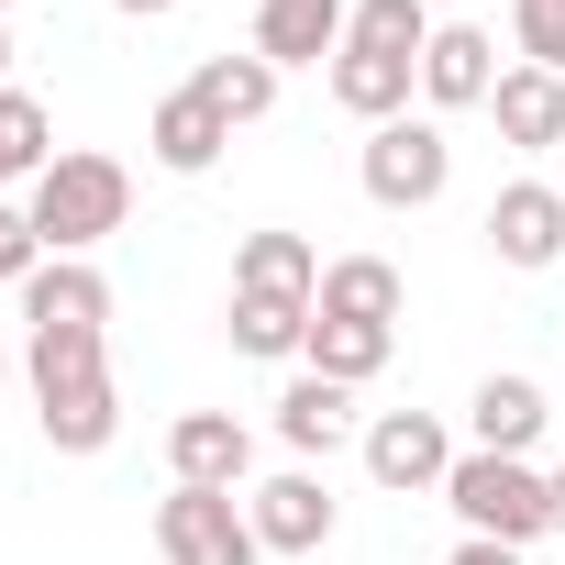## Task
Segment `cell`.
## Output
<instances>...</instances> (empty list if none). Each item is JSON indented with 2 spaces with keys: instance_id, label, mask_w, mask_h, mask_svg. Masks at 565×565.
<instances>
[{
  "instance_id": "12",
  "label": "cell",
  "mask_w": 565,
  "mask_h": 565,
  "mask_svg": "<svg viewBox=\"0 0 565 565\" xmlns=\"http://www.w3.org/2000/svg\"><path fill=\"white\" fill-rule=\"evenodd\" d=\"M488 122H499V145H521V156H565V78H554V67H499Z\"/></svg>"
},
{
  "instance_id": "24",
  "label": "cell",
  "mask_w": 565,
  "mask_h": 565,
  "mask_svg": "<svg viewBox=\"0 0 565 565\" xmlns=\"http://www.w3.org/2000/svg\"><path fill=\"white\" fill-rule=\"evenodd\" d=\"M344 45H366V56H411V67H422V45H433V12H422V0H355Z\"/></svg>"
},
{
  "instance_id": "13",
  "label": "cell",
  "mask_w": 565,
  "mask_h": 565,
  "mask_svg": "<svg viewBox=\"0 0 565 565\" xmlns=\"http://www.w3.org/2000/svg\"><path fill=\"white\" fill-rule=\"evenodd\" d=\"M233 300H322V255H311V233H244L233 244Z\"/></svg>"
},
{
  "instance_id": "33",
  "label": "cell",
  "mask_w": 565,
  "mask_h": 565,
  "mask_svg": "<svg viewBox=\"0 0 565 565\" xmlns=\"http://www.w3.org/2000/svg\"><path fill=\"white\" fill-rule=\"evenodd\" d=\"M0 355H12V344H0Z\"/></svg>"
},
{
  "instance_id": "28",
  "label": "cell",
  "mask_w": 565,
  "mask_h": 565,
  "mask_svg": "<svg viewBox=\"0 0 565 565\" xmlns=\"http://www.w3.org/2000/svg\"><path fill=\"white\" fill-rule=\"evenodd\" d=\"M444 565H521V543H477V532H466V543H455Z\"/></svg>"
},
{
  "instance_id": "32",
  "label": "cell",
  "mask_w": 565,
  "mask_h": 565,
  "mask_svg": "<svg viewBox=\"0 0 565 565\" xmlns=\"http://www.w3.org/2000/svg\"><path fill=\"white\" fill-rule=\"evenodd\" d=\"M0 23H12V0H0Z\"/></svg>"
},
{
  "instance_id": "27",
  "label": "cell",
  "mask_w": 565,
  "mask_h": 565,
  "mask_svg": "<svg viewBox=\"0 0 565 565\" xmlns=\"http://www.w3.org/2000/svg\"><path fill=\"white\" fill-rule=\"evenodd\" d=\"M34 266H45V233H34V211H23V200H0V289H23Z\"/></svg>"
},
{
  "instance_id": "2",
  "label": "cell",
  "mask_w": 565,
  "mask_h": 565,
  "mask_svg": "<svg viewBox=\"0 0 565 565\" xmlns=\"http://www.w3.org/2000/svg\"><path fill=\"white\" fill-rule=\"evenodd\" d=\"M444 510L477 532V543H532V532H554V477L532 466V455H455V477H444Z\"/></svg>"
},
{
  "instance_id": "15",
  "label": "cell",
  "mask_w": 565,
  "mask_h": 565,
  "mask_svg": "<svg viewBox=\"0 0 565 565\" xmlns=\"http://www.w3.org/2000/svg\"><path fill=\"white\" fill-rule=\"evenodd\" d=\"M543 422H554V399L532 377H477V399H466V444L477 455H532Z\"/></svg>"
},
{
  "instance_id": "6",
  "label": "cell",
  "mask_w": 565,
  "mask_h": 565,
  "mask_svg": "<svg viewBox=\"0 0 565 565\" xmlns=\"http://www.w3.org/2000/svg\"><path fill=\"white\" fill-rule=\"evenodd\" d=\"M488 255L499 266H565V178H510L488 200Z\"/></svg>"
},
{
  "instance_id": "3",
  "label": "cell",
  "mask_w": 565,
  "mask_h": 565,
  "mask_svg": "<svg viewBox=\"0 0 565 565\" xmlns=\"http://www.w3.org/2000/svg\"><path fill=\"white\" fill-rule=\"evenodd\" d=\"M355 178H366V200L377 211H433L444 200V178H455V145H444V122H377L366 134V156H355Z\"/></svg>"
},
{
  "instance_id": "5",
  "label": "cell",
  "mask_w": 565,
  "mask_h": 565,
  "mask_svg": "<svg viewBox=\"0 0 565 565\" xmlns=\"http://www.w3.org/2000/svg\"><path fill=\"white\" fill-rule=\"evenodd\" d=\"M366 477L377 488H399V499H444V477H455V433L433 422V411H377L366 422Z\"/></svg>"
},
{
  "instance_id": "9",
  "label": "cell",
  "mask_w": 565,
  "mask_h": 565,
  "mask_svg": "<svg viewBox=\"0 0 565 565\" xmlns=\"http://www.w3.org/2000/svg\"><path fill=\"white\" fill-rule=\"evenodd\" d=\"M244 521H255L266 554H322V543H333V488H322L311 466H289V477H266V488L244 499Z\"/></svg>"
},
{
  "instance_id": "11",
  "label": "cell",
  "mask_w": 565,
  "mask_h": 565,
  "mask_svg": "<svg viewBox=\"0 0 565 565\" xmlns=\"http://www.w3.org/2000/svg\"><path fill=\"white\" fill-rule=\"evenodd\" d=\"M244 466H255V433L233 411H178L167 422V477L178 488H244Z\"/></svg>"
},
{
  "instance_id": "25",
  "label": "cell",
  "mask_w": 565,
  "mask_h": 565,
  "mask_svg": "<svg viewBox=\"0 0 565 565\" xmlns=\"http://www.w3.org/2000/svg\"><path fill=\"white\" fill-rule=\"evenodd\" d=\"M300 344H311V311L300 300H233V355H266L277 366V355H300Z\"/></svg>"
},
{
  "instance_id": "18",
  "label": "cell",
  "mask_w": 565,
  "mask_h": 565,
  "mask_svg": "<svg viewBox=\"0 0 565 565\" xmlns=\"http://www.w3.org/2000/svg\"><path fill=\"white\" fill-rule=\"evenodd\" d=\"M411 89H422V67H411V56H366V45H344V56H333V100H344L366 134H377V122H399V111H411Z\"/></svg>"
},
{
  "instance_id": "26",
  "label": "cell",
  "mask_w": 565,
  "mask_h": 565,
  "mask_svg": "<svg viewBox=\"0 0 565 565\" xmlns=\"http://www.w3.org/2000/svg\"><path fill=\"white\" fill-rule=\"evenodd\" d=\"M510 45H521V67L565 78V0H510Z\"/></svg>"
},
{
  "instance_id": "8",
  "label": "cell",
  "mask_w": 565,
  "mask_h": 565,
  "mask_svg": "<svg viewBox=\"0 0 565 565\" xmlns=\"http://www.w3.org/2000/svg\"><path fill=\"white\" fill-rule=\"evenodd\" d=\"M111 322V277L89 255H45L23 277V333H100Z\"/></svg>"
},
{
  "instance_id": "31",
  "label": "cell",
  "mask_w": 565,
  "mask_h": 565,
  "mask_svg": "<svg viewBox=\"0 0 565 565\" xmlns=\"http://www.w3.org/2000/svg\"><path fill=\"white\" fill-rule=\"evenodd\" d=\"M0 89H12V23H0Z\"/></svg>"
},
{
  "instance_id": "20",
  "label": "cell",
  "mask_w": 565,
  "mask_h": 565,
  "mask_svg": "<svg viewBox=\"0 0 565 565\" xmlns=\"http://www.w3.org/2000/svg\"><path fill=\"white\" fill-rule=\"evenodd\" d=\"M388 344H399L388 322H322V311H311V344H300V366H311V377H333V388H366V377L388 366Z\"/></svg>"
},
{
  "instance_id": "23",
  "label": "cell",
  "mask_w": 565,
  "mask_h": 565,
  "mask_svg": "<svg viewBox=\"0 0 565 565\" xmlns=\"http://www.w3.org/2000/svg\"><path fill=\"white\" fill-rule=\"evenodd\" d=\"M34 422H45V444H56V455H100V444L122 433V388H78V399H34Z\"/></svg>"
},
{
  "instance_id": "30",
  "label": "cell",
  "mask_w": 565,
  "mask_h": 565,
  "mask_svg": "<svg viewBox=\"0 0 565 565\" xmlns=\"http://www.w3.org/2000/svg\"><path fill=\"white\" fill-rule=\"evenodd\" d=\"M543 477H554V532H565V466H543Z\"/></svg>"
},
{
  "instance_id": "7",
  "label": "cell",
  "mask_w": 565,
  "mask_h": 565,
  "mask_svg": "<svg viewBox=\"0 0 565 565\" xmlns=\"http://www.w3.org/2000/svg\"><path fill=\"white\" fill-rule=\"evenodd\" d=\"M488 89H499V34H488V23H433V45H422V100H433V111H488Z\"/></svg>"
},
{
  "instance_id": "4",
  "label": "cell",
  "mask_w": 565,
  "mask_h": 565,
  "mask_svg": "<svg viewBox=\"0 0 565 565\" xmlns=\"http://www.w3.org/2000/svg\"><path fill=\"white\" fill-rule=\"evenodd\" d=\"M156 554L167 565H266V543H255L233 488H167L156 499Z\"/></svg>"
},
{
  "instance_id": "1",
  "label": "cell",
  "mask_w": 565,
  "mask_h": 565,
  "mask_svg": "<svg viewBox=\"0 0 565 565\" xmlns=\"http://www.w3.org/2000/svg\"><path fill=\"white\" fill-rule=\"evenodd\" d=\"M23 211H34L45 255H89V244H111V233L134 222V167H122V156L67 145V156H56V167L23 189Z\"/></svg>"
},
{
  "instance_id": "21",
  "label": "cell",
  "mask_w": 565,
  "mask_h": 565,
  "mask_svg": "<svg viewBox=\"0 0 565 565\" xmlns=\"http://www.w3.org/2000/svg\"><path fill=\"white\" fill-rule=\"evenodd\" d=\"M45 167H56V111H45L34 89H0V200L34 189Z\"/></svg>"
},
{
  "instance_id": "10",
  "label": "cell",
  "mask_w": 565,
  "mask_h": 565,
  "mask_svg": "<svg viewBox=\"0 0 565 565\" xmlns=\"http://www.w3.org/2000/svg\"><path fill=\"white\" fill-rule=\"evenodd\" d=\"M344 23H355V0H255V56L277 78L322 67V56H344Z\"/></svg>"
},
{
  "instance_id": "16",
  "label": "cell",
  "mask_w": 565,
  "mask_h": 565,
  "mask_svg": "<svg viewBox=\"0 0 565 565\" xmlns=\"http://www.w3.org/2000/svg\"><path fill=\"white\" fill-rule=\"evenodd\" d=\"M399 300H411V289H399L388 255H333L311 311H322V322H388V333H399Z\"/></svg>"
},
{
  "instance_id": "22",
  "label": "cell",
  "mask_w": 565,
  "mask_h": 565,
  "mask_svg": "<svg viewBox=\"0 0 565 565\" xmlns=\"http://www.w3.org/2000/svg\"><path fill=\"white\" fill-rule=\"evenodd\" d=\"M189 89H200V100H211V111H222V122H233V134H244V122H266V111H277V67H266V56H211V67H200V78H189Z\"/></svg>"
},
{
  "instance_id": "19",
  "label": "cell",
  "mask_w": 565,
  "mask_h": 565,
  "mask_svg": "<svg viewBox=\"0 0 565 565\" xmlns=\"http://www.w3.org/2000/svg\"><path fill=\"white\" fill-rule=\"evenodd\" d=\"M23 377H34V399L111 388V344H100V333H23Z\"/></svg>"
},
{
  "instance_id": "14",
  "label": "cell",
  "mask_w": 565,
  "mask_h": 565,
  "mask_svg": "<svg viewBox=\"0 0 565 565\" xmlns=\"http://www.w3.org/2000/svg\"><path fill=\"white\" fill-rule=\"evenodd\" d=\"M145 145H156V167H167V178H211V167H222V145H233V122H222L200 89H167V100H156V122H145Z\"/></svg>"
},
{
  "instance_id": "29",
  "label": "cell",
  "mask_w": 565,
  "mask_h": 565,
  "mask_svg": "<svg viewBox=\"0 0 565 565\" xmlns=\"http://www.w3.org/2000/svg\"><path fill=\"white\" fill-rule=\"evenodd\" d=\"M111 12H134V23H156V12H178V0H111Z\"/></svg>"
},
{
  "instance_id": "17",
  "label": "cell",
  "mask_w": 565,
  "mask_h": 565,
  "mask_svg": "<svg viewBox=\"0 0 565 565\" xmlns=\"http://www.w3.org/2000/svg\"><path fill=\"white\" fill-rule=\"evenodd\" d=\"M355 433V388H333V377H289V388H277V444H289V455H333Z\"/></svg>"
}]
</instances>
